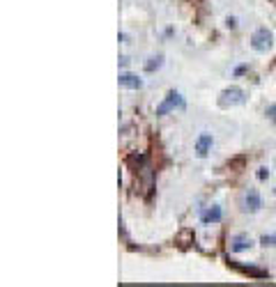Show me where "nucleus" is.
I'll use <instances>...</instances> for the list:
<instances>
[{
	"mask_svg": "<svg viewBox=\"0 0 276 287\" xmlns=\"http://www.w3.org/2000/svg\"><path fill=\"white\" fill-rule=\"evenodd\" d=\"M120 64H122V67H127V64H129V58L122 56V58H120Z\"/></svg>",
	"mask_w": 276,
	"mask_h": 287,
	"instance_id": "15",
	"label": "nucleus"
},
{
	"mask_svg": "<svg viewBox=\"0 0 276 287\" xmlns=\"http://www.w3.org/2000/svg\"><path fill=\"white\" fill-rule=\"evenodd\" d=\"M244 72H246V64H239V67L235 69V76H242Z\"/></svg>",
	"mask_w": 276,
	"mask_h": 287,
	"instance_id": "13",
	"label": "nucleus"
},
{
	"mask_svg": "<svg viewBox=\"0 0 276 287\" xmlns=\"http://www.w3.org/2000/svg\"><path fill=\"white\" fill-rule=\"evenodd\" d=\"M244 212H248V214H255V212H260V207H262V200H260L258 191H253V188H248L246 196H244Z\"/></svg>",
	"mask_w": 276,
	"mask_h": 287,
	"instance_id": "4",
	"label": "nucleus"
},
{
	"mask_svg": "<svg viewBox=\"0 0 276 287\" xmlns=\"http://www.w3.org/2000/svg\"><path fill=\"white\" fill-rule=\"evenodd\" d=\"M118 40H120V42H122V44H129V37H127V34H120Z\"/></svg>",
	"mask_w": 276,
	"mask_h": 287,
	"instance_id": "16",
	"label": "nucleus"
},
{
	"mask_svg": "<svg viewBox=\"0 0 276 287\" xmlns=\"http://www.w3.org/2000/svg\"><path fill=\"white\" fill-rule=\"evenodd\" d=\"M212 145H214V138H212V134H200V138L196 140V154L200 158H205L209 152H212Z\"/></svg>",
	"mask_w": 276,
	"mask_h": 287,
	"instance_id": "5",
	"label": "nucleus"
},
{
	"mask_svg": "<svg viewBox=\"0 0 276 287\" xmlns=\"http://www.w3.org/2000/svg\"><path fill=\"white\" fill-rule=\"evenodd\" d=\"M120 85L127 90H141L143 88V78H138L136 74H120Z\"/></svg>",
	"mask_w": 276,
	"mask_h": 287,
	"instance_id": "7",
	"label": "nucleus"
},
{
	"mask_svg": "<svg viewBox=\"0 0 276 287\" xmlns=\"http://www.w3.org/2000/svg\"><path fill=\"white\" fill-rule=\"evenodd\" d=\"M221 218H223V212H221L219 204H214V207H209L207 212H203V216H200V220H203L205 226H209V223H219Z\"/></svg>",
	"mask_w": 276,
	"mask_h": 287,
	"instance_id": "8",
	"label": "nucleus"
},
{
	"mask_svg": "<svg viewBox=\"0 0 276 287\" xmlns=\"http://www.w3.org/2000/svg\"><path fill=\"white\" fill-rule=\"evenodd\" d=\"M274 196H276V188H274Z\"/></svg>",
	"mask_w": 276,
	"mask_h": 287,
	"instance_id": "17",
	"label": "nucleus"
},
{
	"mask_svg": "<svg viewBox=\"0 0 276 287\" xmlns=\"http://www.w3.org/2000/svg\"><path fill=\"white\" fill-rule=\"evenodd\" d=\"M258 180H260V182L269 180V170H267V168H260V170H258Z\"/></svg>",
	"mask_w": 276,
	"mask_h": 287,
	"instance_id": "11",
	"label": "nucleus"
},
{
	"mask_svg": "<svg viewBox=\"0 0 276 287\" xmlns=\"http://www.w3.org/2000/svg\"><path fill=\"white\" fill-rule=\"evenodd\" d=\"M161 64H164V56H152L150 58V62H145V72L152 74V72H157Z\"/></svg>",
	"mask_w": 276,
	"mask_h": 287,
	"instance_id": "9",
	"label": "nucleus"
},
{
	"mask_svg": "<svg viewBox=\"0 0 276 287\" xmlns=\"http://www.w3.org/2000/svg\"><path fill=\"white\" fill-rule=\"evenodd\" d=\"M260 244L262 246H276V234H262L260 236Z\"/></svg>",
	"mask_w": 276,
	"mask_h": 287,
	"instance_id": "10",
	"label": "nucleus"
},
{
	"mask_svg": "<svg viewBox=\"0 0 276 287\" xmlns=\"http://www.w3.org/2000/svg\"><path fill=\"white\" fill-rule=\"evenodd\" d=\"M219 104L221 106H239V104H244V90H239V88H225L219 96Z\"/></svg>",
	"mask_w": 276,
	"mask_h": 287,
	"instance_id": "3",
	"label": "nucleus"
},
{
	"mask_svg": "<svg viewBox=\"0 0 276 287\" xmlns=\"http://www.w3.org/2000/svg\"><path fill=\"white\" fill-rule=\"evenodd\" d=\"M175 108H184V99H182L180 92L170 90L168 94H166V99L157 106V115L161 118V115H168L170 110H175Z\"/></svg>",
	"mask_w": 276,
	"mask_h": 287,
	"instance_id": "2",
	"label": "nucleus"
},
{
	"mask_svg": "<svg viewBox=\"0 0 276 287\" xmlns=\"http://www.w3.org/2000/svg\"><path fill=\"white\" fill-rule=\"evenodd\" d=\"M271 44H274V34H271L267 28H258L253 34H251V48H253V51L265 53L271 48Z\"/></svg>",
	"mask_w": 276,
	"mask_h": 287,
	"instance_id": "1",
	"label": "nucleus"
},
{
	"mask_svg": "<svg viewBox=\"0 0 276 287\" xmlns=\"http://www.w3.org/2000/svg\"><path fill=\"white\" fill-rule=\"evenodd\" d=\"M265 113H267V118L269 120H276V106H267Z\"/></svg>",
	"mask_w": 276,
	"mask_h": 287,
	"instance_id": "12",
	"label": "nucleus"
},
{
	"mask_svg": "<svg viewBox=\"0 0 276 287\" xmlns=\"http://www.w3.org/2000/svg\"><path fill=\"white\" fill-rule=\"evenodd\" d=\"M251 246H253V242H251V236L248 234H235L230 239V250L232 253H244V250H248Z\"/></svg>",
	"mask_w": 276,
	"mask_h": 287,
	"instance_id": "6",
	"label": "nucleus"
},
{
	"mask_svg": "<svg viewBox=\"0 0 276 287\" xmlns=\"http://www.w3.org/2000/svg\"><path fill=\"white\" fill-rule=\"evenodd\" d=\"M225 26H228V28H235V26H237V18H228V21H225Z\"/></svg>",
	"mask_w": 276,
	"mask_h": 287,
	"instance_id": "14",
	"label": "nucleus"
}]
</instances>
